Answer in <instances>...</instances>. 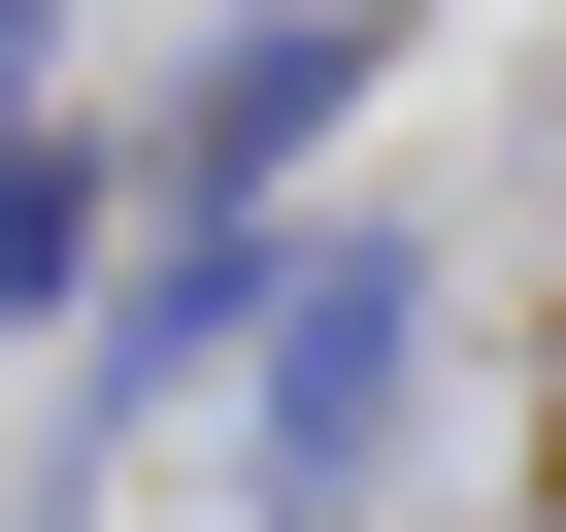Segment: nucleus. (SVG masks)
<instances>
[{"instance_id": "nucleus-1", "label": "nucleus", "mask_w": 566, "mask_h": 532, "mask_svg": "<svg viewBox=\"0 0 566 532\" xmlns=\"http://www.w3.org/2000/svg\"><path fill=\"white\" fill-rule=\"evenodd\" d=\"M367 433H400V266H367V233H301V333H266V499L334 532V466H367Z\"/></svg>"}]
</instances>
